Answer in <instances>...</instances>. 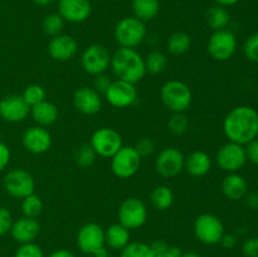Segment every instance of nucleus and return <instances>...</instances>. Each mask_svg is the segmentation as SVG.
I'll use <instances>...</instances> for the list:
<instances>
[{
  "mask_svg": "<svg viewBox=\"0 0 258 257\" xmlns=\"http://www.w3.org/2000/svg\"><path fill=\"white\" fill-rule=\"evenodd\" d=\"M134 148L138 151L139 155L141 156V159L148 158V156L153 155L154 151H155V143H154L153 139L149 138V136H144V138H140L136 141Z\"/></svg>",
  "mask_w": 258,
  "mask_h": 257,
  "instance_id": "obj_38",
  "label": "nucleus"
},
{
  "mask_svg": "<svg viewBox=\"0 0 258 257\" xmlns=\"http://www.w3.org/2000/svg\"><path fill=\"white\" fill-rule=\"evenodd\" d=\"M168 127L173 135L180 136L188 131L189 120L185 112H173L168 121Z\"/></svg>",
  "mask_w": 258,
  "mask_h": 257,
  "instance_id": "obj_35",
  "label": "nucleus"
},
{
  "mask_svg": "<svg viewBox=\"0 0 258 257\" xmlns=\"http://www.w3.org/2000/svg\"><path fill=\"white\" fill-rule=\"evenodd\" d=\"M242 253L246 257H258V237H249L243 242Z\"/></svg>",
  "mask_w": 258,
  "mask_h": 257,
  "instance_id": "obj_42",
  "label": "nucleus"
},
{
  "mask_svg": "<svg viewBox=\"0 0 258 257\" xmlns=\"http://www.w3.org/2000/svg\"><path fill=\"white\" fill-rule=\"evenodd\" d=\"M63 28H64V20L58 13L47 15L42 23V29L45 35L49 37H55V35L62 34Z\"/></svg>",
  "mask_w": 258,
  "mask_h": 257,
  "instance_id": "obj_32",
  "label": "nucleus"
},
{
  "mask_svg": "<svg viewBox=\"0 0 258 257\" xmlns=\"http://www.w3.org/2000/svg\"><path fill=\"white\" fill-rule=\"evenodd\" d=\"M180 257H202V256L194 251H188V252H181Z\"/></svg>",
  "mask_w": 258,
  "mask_h": 257,
  "instance_id": "obj_53",
  "label": "nucleus"
},
{
  "mask_svg": "<svg viewBox=\"0 0 258 257\" xmlns=\"http://www.w3.org/2000/svg\"><path fill=\"white\" fill-rule=\"evenodd\" d=\"M216 163L223 171L237 173L247 163L246 149L241 144L228 141L217 151Z\"/></svg>",
  "mask_w": 258,
  "mask_h": 257,
  "instance_id": "obj_10",
  "label": "nucleus"
},
{
  "mask_svg": "<svg viewBox=\"0 0 258 257\" xmlns=\"http://www.w3.org/2000/svg\"><path fill=\"white\" fill-rule=\"evenodd\" d=\"M14 257H44L43 249L34 242L23 243L15 251Z\"/></svg>",
  "mask_w": 258,
  "mask_h": 257,
  "instance_id": "obj_37",
  "label": "nucleus"
},
{
  "mask_svg": "<svg viewBox=\"0 0 258 257\" xmlns=\"http://www.w3.org/2000/svg\"><path fill=\"white\" fill-rule=\"evenodd\" d=\"M10 161V150L7 144L0 141V171L4 170Z\"/></svg>",
  "mask_w": 258,
  "mask_h": 257,
  "instance_id": "obj_44",
  "label": "nucleus"
},
{
  "mask_svg": "<svg viewBox=\"0 0 258 257\" xmlns=\"http://www.w3.org/2000/svg\"><path fill=\"white\" fill-rule=\"evenodd\" d=\"M243 53L251 62H258V33L249 35L243 45Z\"/></svg>",
  "mask_w": 258,
  "mask_h": 257,
  "instance_id": "obj_39",
  "label": "nucleus"
},
{
  "mask_svg": "<svg viewBox=\"0 0 258 257\" xmlns=\"http://www.w3.org/2000/svg\"><path fill=\"white\" fill-rule=\"evenodd\" d=\"M77 246L81 252L93 256L96 251L106 246L105 229L97 223H86L77 232Z\"/></svg>",
  "mask_w": 258,
  "mask_h": 257,
  "instance_id": "obj_14",
  "label": "nucleus"
},
{
  "mask_svg": "<svg viewBox=\"0 0 258 257\" xmlns=\"http://www.w3.org/2000/svg\"><path fill=\"white\" fill-rule=\"evenodd\" d=\"M13 216L5 207H0V237L9 233L13 226Z\"/></svg>",
  "mask_w": 258,
  "mask_h": 257,
  "instance_id": "obj_40",
  "label": "nucleus"
},
{
  "mask_svg": "<svg viewBox=\"0 0 258 257\" xmlns=\"http://www.w3.org/2000/svg\"><path fill=\"white\" fill-rule=\"evenodd\" d=\"M103 96H105L106 101L116 108L130 107L139 98L135 85L122 80L112 81Z\"/></svg>",
  "mask_w": 258,
  "mask_h": 257,
  "instance_id": "obj_13",
  "label": "nucleus"
},
{
  "mask_svg": "<svg viewBox=\"0 0 258 257\" xmlns=\"http://www.w3.org/2000/svg\"><path fill=\"white\" fill-rule=\"evenodd\" d=\"M191 45V38L185 32H175L169 37L166 48L169 53L174 55H181L189 50Z\"/></svg>",
  "mask_w": 258,
  "mask_h": 257,
  "instance_id": "obj_29",
  "label": "nucleus"
},
{
  "mask_svg": "<svg viewBox=\"0 0 258 257\" xmlns=\"http://www.w3.org/2000/svg\"><path fill=\"white\" fill-rule=\"evenodd\" d=\"M96 156H97V154L95 153L92 146L90 144H83L76 151L75 160L76 164L81 166V168H88V166H91L95 163Z\"/></svg>",
  "mask_w": 258,
  "mask_h": 257,
  "instance_id": "obj_36",
  "label": "nucleus"
},
{
  "mask_svg": "<svg viewBox=\"0 0 258 257\" xmlns=\"http://www.w3.org/2000/svg\"><path fill=\"white\" fill-rule=\"evenodd\" d=\"M118 223L131 231V229H139L146 223L148 219V208L145 203L135 197L126 198L120 204L117 211Z\"/></svg>",
  "mask_w": 258,
  "mask_h": 257,
  "instance_id": "obj_7",
  "label": "nucleus"
},
{
  "mask_svg": "<svg viewBox=\"0 0 258 257\" xmlns=\"http://www.w3.org/2000/svg\"><path fill=\"white\" fill-rule=\"evenodd\" d=\"M111 63V54L107 48L98 43L88 45L81 54V66L91 76L106 73Z\"/></svg>",
  "mask_w": 258,
  "mask_h": 257,
  "instance_id": "obj_8",
  "label": "nucleus"
},
{
  "mask_svg": "<svg viewBox=\"0 0 258 257\" xmlns=\"http://www.w3.org/2000/svg\"><path fill=\"white\" fill-rule=\"evenodd\" d=\"M110 254H108V251H107V247H102V248H100L98 251H96L95 253H93V257H108Z\"/></svg>",
  "mask_w": 258,
  "mask_h": 257,
  "instance_id": "obj_51",
  "label": "nucleus"
},
{
  "mask_svg": "<svg viewBox=\"0 0 258 257\" xmlns=\"http://www.w3.org/2000/svg\"><path fill=\"white\" fill-rule=\"evenodd\" d=\"M185 156L179 149L165 148L155 159V169L164 178H174L184 170Z\"/></svg>",
  "mask_w": 258,
  "mask_h": 257,
  "instance_id": "obj_15",
  "label": "nucleus"
},
{
  "mask_svg": "<svg viewBox=\"0 0 258 257\" xmlns=\"http://www.w3.org/2000/svg\"><path fill=\"white\" fill-rule=\"evenodd\" d=\"M43 212V202L37 194H30L22 199V213L24 217L38 218Z\"/></svg>",
  "mask_w": 258,
  "mask_h": 257,
  "instance_id": "obj_31",
  "label": "nucleus"
},
{
  "mask_svg": "<svg viewBox=\"0 0 258 257\" xmlns=\"http://www.w3.org/2000/svg\"><path fill=\"white\" fill-rule=\"evenodd\" d=\"M222 191L231 201H239L248 191V184L238 173H229L222 181Z\"/></svg>",
  "mask_w": 258,
  "mask_h": 257,
  "instance_id": "obj_24",
  "label": "nucleus"
},
{
  "mask_svg": "<svg viewBox=\"0 0 258 257\" xmlns=\"http://www.w3.org/2000/svg\"><path fill=\"white\" fill-rule=\"evenodd\" d=\"M212 169V158L202 150H196L185 156L184 170L194 178L206 176Z\"/></svg>",
  "mask_w": 258,
  "mask_h": 257,
  "instance_id": "obj_22",
  "label": "nucleus"
},
{
  "mask_svg": "<svg viewBox=\"0 0 258 257\" xmlns=\"http://www.w3.org/2000/svg\"><path fill=\"white\" fill-rule=\"evenodd\" d=\"M30 113V106L22 95L5 96L0 101V117L8 122H22Z\"/></svg>",
  "mask_w": 258,
  "mask_h": 257,
  "instance_id": "obj_17",
  "label": "nucleus"
},
{
  "mask_svg": "<svg viewBox=\"0 0 258 257\" xmlns=\"http://www.w3.org/2000/svg\"><path fill=\"white\" fill-rule=\"evenodd\" d=\"M111 83H112V80L110 78V76H107L106 73H101V75L95 76L93 88H95L100 95H105V92L107 91V88L110 87Z\"/></svg>",
  "mask_w": 258,
  "mask_h": 257,
  "instance_id": "obj_41",
  "label": "nucleus"
},
{
  "mask_svg": "<svg viewBox=\"0 0 258 257\" xmlns=\"http://www.w3.org/2000/svg\"><path fill=\"white\" fill-rule=\"evenodd\" d=\"M30 115L38 126L48 127L57 122L59 117V110L54 103L44 100L30 107Z\"/></svg>",
  "mask_w": 258,
  "mask_h": 257,
  "instance_id": "obj_23",
  "label": "nucleus"
},
{
  "mask_svg": "<svg viewBox=\"0 0 258 257\" xmlns=\"http://www.w3.org/2000/svg\"><path fill=\"white\" fill-rule=\"evenodd\" d=\"M144 60H145L146 73L150 75H160L168 67V58L160 50H153L148 53Z\"/></svg>",
  "mask_w": 258,
  "mask_h": 257,
  "instance_id": "obj_30",
  "label": "nucleus"
},
{
  "mask_svg": "<svg viewBox=\"0 0 258 257\" xmlns=\"http://www.w3.org/2000/svg\"><path fill=\"white\" fill-rule=\"evenodd\" d=\"M140 165L141 156L134 146H122L111 158V170L120 179H128L135 175Z\"/></svg>",
  "mask_w": 258,
  "mask_h": 257,
  "instance_id": "obj_9",
  "label": "nucleus"
},
{
  "mask_svg": "<svg viewBox=\"0 0 258 257\" xmlns=\"http://www.w3.org/2000/svg\"><path fill=\"white\" fill-rule=\"evenodd\" d=\"M237 49V38L229 29L214 30L207 43V50L214 60L226 62L231 59Z\"/></svg>",
  "mask_w": 258,
  "mask_h": 257,
  "instance_id": "obj_6",
  "label": "nucleus"
},
{
  "mask_svg": "<svg viewBox=\"0 0 258 257\" xmlns=\"http://www.w3.org/2000/svg\"><path fill=\"white\" fill-rule=\"evenodd\" d=\"M244 149H246L247 160H249L254 165H258V139L249 141Z\"/></svg>",
  "mask_w": 258,
  "mask_h": 257,
  "instance_id": "obj_43",
  "label": "nucleus"
},
{
  "mask_svg": "<svg viewBox=\"0 0 258 257\" xmlns=\"http://www.w3.org/2000/svg\"><path fill=\"white\" fill-rule=\"evenodd\" d=\"M78 50V43L72 35L59 34L53 37L48 43V54L58 62L72 59Z\"/></svg>",
  "mask_w": 258,
  "mask_h": 257,
  "instance_id": "obj_19",
  "label": "nucleus"
},
{
  "mask_svg": "<svg viewBox=\"0 0 258 257\" xmlns=\"http://www.w3.org/2000/svg\"><path fill=\"white\" fill-rule=\"evenodd\" d=\"M150 203L156 211H168L174 203V193L169 186L158 185L150 193Z\"/></svg>",
  "mask_w": 258,
  "mask_h": 257,
  "instance_id": "obj_28",
  "label": "nucleus"
},
{
  "mask_svg": "<svg viewBox=\"0 0 258 257\" xmlns=\"http://www.w3.org/2000/svg\"><path fill=\"white\" fill-rule=\"evenodd\" d=\"M110 67L117 80L136 85L146 75L145 60L135 48H122L111 54Z\"/></svg>",
  "mask_w": 258,
  "mask_h": 257,
  "instance_id": "obj_2",
  "label": "nucleus"
},
{
  "mask_svg": "<svg viewBox=\"0 0 258 257\" xmlns=\"http://www.w3.org/2000/svg\"><path fill=\"white\" fill-rule=\"evenodd\" d=\"M160 97L164 106L171 112H185L193 102V93L185 82L170 80L163 85Z\"/></svg>",
  "mask_w": 258,
  "mask_h": 257,
  "instance_id": "obj_3",
  "label": "nucleus"
},
{
  "mask_svg": "<svg viewBox=\"0 0 258 257\" xmlns=\"http://www.w3.org/2000/svg\"><path fill=\"white\" fill-rule=\"evenodd\" d=\"M92 5L90 0H59L58 14L68 23H82L90 18Z\"/></svg>",
  "mask_w": 258,
  "mask_h": 257,
  "instance_id": "obj_18",
  "label": "nucleus"
},
{
  "mask_svg": "<svg viewBox=\"0 0 258 257\" xmlns=\"http://www.w3.org/2000/svg\"><path fill=\"white\" fill-rule=\"evenodd\" d=\"M223 131L232 143L247 145L258 136V112L251 106L232 108L224 117Z\"/></svg>",
  "mask_w": 258,
  "mask_h": 257,
  "instance_id": "obj_1",
  "label": "nucleus"
},
{
  "mask_svg": "<svg viewBox=\"0 0 258 257\" xmlns=\"http://www.w3.org/2000/svg\"><path fill=\"white\" fill-rule=\"evenodd\" d=\"M194 236L201 243L213 246L219 243L224 234V226L219 217L212 213L199 214L194 221Z\"/></svg>",
  "mask_w": 258,
  "mask_h": 257,
  "instance_id": "obj_5",
  "label": "nucleus"
},
{
  "mask_svg": "<svg viewBox=\"0 0 258 257\" xmlns=\"http://www.w3.org/2000/svg\"><path fill=\"white\" fill-rule=\"evenodd\" d=\"M39 233L40 224L38 219L24 216L13 222V226L10 228V234H12L13 239L20 244L34 242Z\"/></svg>",
  "mask_w": 258,
  "mask_h": 257,
  "instance_id": "obj_21",
  "label": "nucleus"
},
{
  "mask_svg": "<svg viewBox=\"0 0 258 257\" xmlns=\"http://www.w3.org/2000/svg\"><path fill=\"white\" fill-rule=\"evenodd\" d=\"M33 2H34L37 5H39V7H47V5L52 4L54 0H33Z\"/></svg>",
  "mask_w": 258,
  "mask_h": 257,
  "instance_id": "obj_52",
  "label": "nucleus"
},
{
  "mask_svg": "<svg viewBox=\"0 0 258 257\" xmlns=\"http://www.w3.org/2000/svg\"><path fill=\"white\" fill-rule=\"evenodd\" d=\"M206 20L209 28L214 30L227 29L229 22H231V14L227 10V8L221 5H214L211 7L206 13Z\"/></svg>",
  "mask_w": 258,
  "mask_h": 257,
  "instance_id": "obj_27",
  "label": "nucleus"
},
{
  "mask_svg": "<svg viewBox=\"0 0 258 257\" xmlns=\"http://www.w3.org/2000/svg\"><path fill=\"white\" fill-rule=\"evenodd\" d=\"M181 249L179 247L169 246V248L166 251L161 252V253L156 254L155 257H180Z\"/></svg>",
  "mask_w": 258,
  "mask_h": 257,
  "instance_id": "obj_48",
  "label": "nucleus"
},
{
  "mask_svg": "<svg viewBox=\"0 0 258 257\" xmlns=\"http://www.w3.org/2000/svg\"><path fill=\"white\" fill-rule=\"evenodd\" d=\"M108 257H113V256H108Z\"/></svg>",
  "mask_w": 258,
  "mask_h": 257,
  "instance_id": "obj_54",
  "label": "nucleus"
},
{
  "mask_svg": "<svg viewBox=\"0 0 258 257\" xmlns=\"http://www.w3.org/2000/svg\"><path fill=\"white\" fill-rule=\"evenodd\" d=\"M120 257H155L150 244L144 242H130L125 248L121 249Z\"/></svg>",
  "mask_w": 258,
  "mask_h": 257,
  "instance_id": "obj_33",
  "label": "nucleus"
},
{
  "mask_svg": "<svg viewBox=\"0 0 258 257\" xmlns=\"http://www.w3.org/2000/svg\"><path fill=\"white\" fill-rule=\"evenodd\" d=\"M106 247L116 251H121L130 243V231L122 224H111L105 231Z\"/></svg>",
  "mask_w": 258,
  "mask_h": 257,
  "instance_id": "obj_25",
  "label": "nucleus"
},
{
  "mask_svg": "<svg viewBox=\"0 0 258 257\" xmlns=\"http://www.w3.org/2000/svg\"><path fill=\"white\" fill-rule=\"evenodd\" d=\"M45 96H47V92H45L44 87L40 85H37V83L27 86L22 93V97L24 98V101L30 106V107H33V106L37 105V103L44 101Z\"/></svg>",
  "mask_w": 258,
  "mask_h": 257,
  "instance_id": "obj_34",
  "label": "nucleus"
},
{
  "mask_svg": "<svg viewBox=\"0 0 258 257\" xmlns=\"http://www.w3.org/2000/svg\"><path fill=\"white\" fill-rule=\"evenodd\" d=\"M48 257H76V256L73 252L68 251V249L59 248V249H55V251H53Z\"/></svg>",
  "mask_w": 258,
  "mask_h": 257,
  "instance_id": "obj_49",
  "label": "nucleus"
},
{
  "mask_svg": "<svg viewBox=\"0 0 258 257\" xmlns=\"http://www.w3.org/2000/svg\"><path fill=\"white\" fill-rule=\"evenodd\" d=\"M219 243H221V246L223 247V248L231 249V248H233V247L237 244V238H236V236H234V234L224 233L223 236H222Z\"/></svg>",
  "mask_w": 258,
  "mask_h": 257,
  "instance_id": "obj_46",
  "label": "nucleus"
},
{
  "mask_svg": "<svg viewBox=\"0 0 258 257\" xmlns=\"http://www.w3.org/2000/svg\"><path fill=\"white\" fill-rule=\"evenodd\" d=\"M73 105L83 115L92 116L101 111L102 98L95 88L80 87L73 93Z\"/></svg>",
  "mask_w": 258,
  "mask_h": 257,
  "instance_id": "obj_20",
  "label": "nucleus"
},
{
  "mask_svg": "<svg viewBox=\"0 0 258 257\" xmlns=\"http://www.w3.org/2000/svg\"><path fill=\"white\" fill-rule=\"evenodd\" d=\"M116 43L122 48H136L146 37L145 23L135 17L122 18L113 30Z\"/></svg>",
  "mask_w": 258,
  "mask_h": 257,
  "instance_id": "obj_4",
  "label": "nucleus"
},
{
  "mask_svg": "<svg viewBox=\"0 0 258 257\" xmlns=\"http://www.w3.org/2000/svg\"><path fill=\"white\" fill-rule=\"evenodd\" d=\"M214 2L217 3V5H221V7H232V5L237 4V3L239 2V0H214Z\"/></svg>",
  "mask_w": 258,
  "mask_h": 257,
  "instance_id": "obj_50",
  "label": "nucleus"
},
{
  "mask_svg": "<svg viewBox=\"0 0 258 257\" xmlns=\"http://www.w3.org/2000/svg\"><path fill=\"white\" fill-rule=\"evenodd\" d=\"M150 248H151V251H153L154 256H156V254L166 251V249L169 248V244H168V242H165L164 239H155V241L151 242L150 243Z\"/></svg>",
  "mask_w": 258,
  "mask_h": 257,
  "instance_id": "obj_47",
  "label": "nucleus"
},
{
  "mask_svg": "<svg viewBox=\"0 0 258 257\" xmlns=\"http://www.w3.org/2000/svg\"><path fill=\"white\" fill-rule=\"evenodd\" d=\"M243 199L249 209H252V211L258 209V191H247Z\"/></svg>",
  "mask_w": 258,
  "mask_h": 257,
  "instance_id": "obj_45",
  "label": "nucleus"
},
{
  "mask_svg": "<svg viewBox=\"0 0 258 257\" xmlns=\"http://www.w3.org/2000/svg\"><path fill=\"white\" fill-rule=\"evenodd\" d=\"M160 10L159 0H133L134 17L140 19L141 22L153 20Z\"/></svg>",
  "mask_w": 258,
  "mask_h": 257,
  "instance_id": "obj_26",
  "label": "nucleus"
},
{
  "mask_svg": "<svg viewBox=\"0 0 258 257\" xmlns=\"http://www.w3.org/2000/svg\"><path fill=\"white\" fill-rule=\"evenodd\" d=\"M4 188L9 196L23 199L34 193V178L24 169H12L4 176Z\"/></svg>",
  "mask_w": 258,
  "mask_h": 257,
  "instance_id": "obj_12",
  "label": "nucleus"
},
{
  "mask_svg": "<svg viewBox=\"0 0 258 257\" xmlns=\"http://www.w3.org/2000/svg\"><path fill=\"white\" fill-rule=\"evenodd\" d=\"M90 145L98 156L112 158L122 148V138L111 127H100L91 136Z\"/></svg>",
  "mask_w": 258,
  "mask_h": 257,
  "instance_id": "obj_11",
  "label": "nucleus"
},
{
  "mask_svg": "<svg viewBox=\"0 0 258 257\" xmlns=\"http://www.w3.org/2000/svg\"><path fill=\"white\" fill-rule=\"evenodd\" d=\"M23 146L29 153L39 155L47 153L52 146V135L47 127L42 126H30L24 131L22 136Z\"/></svg>",
  "mask_w": 258,
  "mask_h": 257,
  "instance_id": "obj_16",
  "label": "nucleus"
}]
</instances>
